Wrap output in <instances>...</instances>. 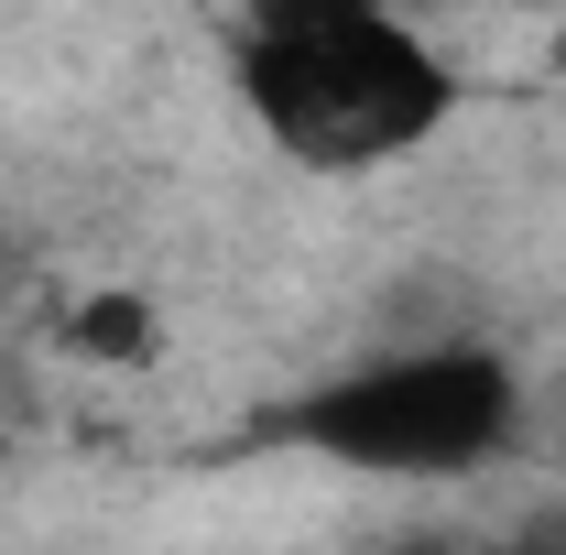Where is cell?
<instances>
[{
    "label": "cell",
    "mask_w": 566,
    "mask_h": 555,
    "mask_svg": "<svg viewBox=\"0 0 566 555\" xmlns=\"http://www.w3.org/2000/svg\"><path fill=\"white\" fill-rule=\"evenodd\" d=\"M381 555H566V512H523V523H415Z\"/></svg>",
    "instance_id": "4"
},
{
    "label": "cell",
    "mask_w": 566,
    "mask_h": 555,
    "mask_svg": "<svg viewBox=\"0 0 566 555\" xmlns=\"http://www.w3.org/2000/svg\"><path fill=\"white\" fill-rule=\"evenodd\" d=\"M556 458H566V415H556Z\"/></svg>",
    "instance_id": "7"
},
{
    "label": "cell",
    "mask_w": 566,
    "mask_h": 555,
    "mask_svg": "<svg viewBox=\"0 0 566 555\" xmlns=\"http://www.w3.org/2000/svg\"><path fill=\"white\" fill-rule=\"evenodd\" d=\"M55 348L87 359V370H142V359H164V305L132 294V283H98V294H76V305H66Z\"/></svg>",
    "instance_id": "3"
},
{
    "label": "cell",
    "mask_w": 566,
    "mask_h": 555,
    "mask_svg": "<svg viewBox=\"0 0 566 555\" xmlns=\"http://www.w3.org/2000/svg\"><path fill=\"white\" fill-rule=\"evenodd\" d=\"M229 87L305 175L415 164L458 121V66L403 0H240Z\"/></svg>",
    "instance_id": "1"
},
{
    "label": "cell",
    "mask_w": 566,
    "mask_h": 555,
    "mask_svg": "<svg viewBox=\"0 0 566 555\" xmlns=\"http://www.w3.org/2000/svg\"><path fill=\"white\" fill-rule=\"evenodd\" d=\"M403 11H415V22H436V11H469V0H403Z\"/></svg>",
    "instance_id": "6"
},
{
    "label": "cell",
    "mask_w": 566,
    "mask_h": 555,
    "mask_svg": "<svg viewBox=\"0 0 566 555\" xmlns=\"http://www.w3.org/2000/svg\"><path fill=\"white\" fill-rule=\"evenodd\" d=\"M273 436L349 480H480L523 447V370L491 338H415L305 381Z\"/></svg>",
    "instance_id": "2"
},
{
    "label": "cell",
    "mask_w": 566,
    "mask_h": 555,
    "mask_svg": "<svg viewBox=\"0 0 566 555\" xmlns=\"http://www.w3.org/2000/svg\"><path fill=\"white\" fill-rule=\"evenodd\" d=\"M22 283H33V251H22V240H11V229H0V316H11V305H22Z\"/></svg>",
    "instance_id": "5"
},
{
    "label": "cell",
    "mask_w": 566,
    "mask_h": 555,
    "mask_svg": "<svg viewBox=\"0 0 566 555\" xmlns=\"http://www.w3.org/2000/svg\"><path fill=\"white\" fill-rule=\"evenodd\" d=\"M556 55H566V22H556Z\"/></svg>",
    "instance_id": "8"
}]
</instances>
